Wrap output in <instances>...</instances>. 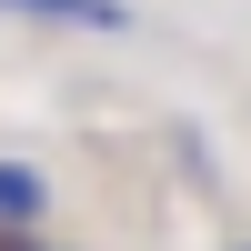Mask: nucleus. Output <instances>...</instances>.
I'll return each instance as SVG.
<instances>
[{
  "label": "nucleus",
  "instance_id": "nucleus-2",
  "mask_svg": "<svg viewBox=\"0 0 251 251\" xmlns=\"http://www.w3.org/2000/svg\"><path fill=\"white\" fill-rule=\"evenodd\" d=\"M40 211H50L40 171H30V161H0V221H40Z\"/></svg>",
  "mask_w": 251,
  "mask_h": 251
},
{
  "label": "nucleus",
  "instance_id": "nucleus-1",
  "mask_svg": "<svg viewBox=\"0 0 251 251\" xmlns=\"http://www.w3.org/2000/svg\"><path fill=\"white\" fill-rule=\"evenodd\" d=\"M0 10H30V20H80V30H121V0H0Z\"/></svg>",
  "mask_w": 251,
  "mask_h": 251
}]
</instances>
